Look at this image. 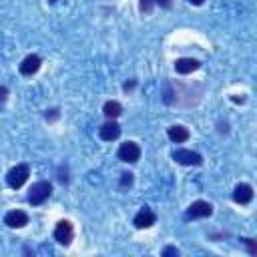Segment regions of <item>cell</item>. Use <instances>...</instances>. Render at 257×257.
Segmentation results:
<instances>
[{
	"mask_svg": "<svg viewBox=\"0 0 257 257\" xmlns=\"http://www.w3.org/2000/svg\"><path fill=\"white\" fill-rule=\"evenodd\" d=\"M155 221H157V217H155V213L151 211V209H141L137 215H135V227L137 229H147V227H153L155 225Z\"/></svg>",
	"mask_w": 257,
	"mask_h": 257,
	"instance_id": "ba28073f",
	"label": "cell"
},
{
	"mask_svg": "<svg viewBox=\"0 0 257 257\" xmlns=\"http://www.w3.org/2000/svg\"><path fill=\"white\" fill-rule=\"evenodd\" d=\"M251 199H253V189H251V185L239 183V185L235 187V191H233V201L239 203V205H247Z\"/></svg>",
	"mask_w": 257,
	"mask_h": 257,
	"instance_id": "9c48e42d",
	"label": "cell"
},
{
	"mask_svg": "<svg viewBox=\"0 0 257 257\" xmlns=\"http://www.w3.org/2000/svg\"><path fill=\"white\" fill-rule=\"evenodd\" d=\"M72 237H74V229H72V225H70L68 221H60V223L54 227V239H56L60 245H70Z\"/></svg>",
	"mask_w": 257,
	"mask_h": 257,
	"instance_id": "5b68a950",
	"label": "cell"
},
{
	"mask_svg": "<svg viewBox=\"0 0 257 257\" xmlns=\"http://www.w3.org/2000/svg\"><path fill=\"white\" fill-rule=\"evenodd\" d=\"M120 185H122V187H131V185H133V175H131V173H122Z\"/></svg>",
	"mask_w": 257,
	"mask_h": 257,
	"instance_id": "e0dca14e",
	"label": "cell"
},
{
	"mask_svg": "<svg viewBox=\"0 0 257 257\" xmlns=\"http://www.w3.org/2000/svg\"><path fill=\"white\" fill-rule=\"evenodd\" d=\"M213 215V205L207 201H195L187 209V219H201V217H211Z\"/></svg>",
	"mask_w": 257,
	"mask_h": 257,
	"instance_id": "277c9868",
	"label": "cell"
},
{
	"mask_svg": "<svg viewBox=\"0 0 257 257\" xmlns=\"http://www.w3.org/2000/svg\"><path fill=\"white\" fill-rule=\"evenodd\" d=\"M98 135H100L102 141H114L120 135V126H118V122H114V118H110L108 122H104L98 128Z\"/></svg>",
	"mask_w": 257,
	"mask_h": 257,
	"instance_id": "8fae6325",
	"label": "cell"
},
{
	"mask_svg": "<svg viewBox=\"0 0 257 257\" xmlns=\"http://www.w3.org/2000/svg\"><path fill=\"white\" fill-rule=\"evenodd\" d=\"M139 8H141V12H151L153 10V0H141V4H139Z\"/></svg>",
	"mask_w": 257,
	"mask_h": 257,
	"instance_id": "2e32d148",
	"label": "cell"
},
{
	"mask_svg": "<svg viewBox=\"0 0 257 257\" xmlns=\"http://www.w3.org/2000/svg\"><path fill=\"white\" fill-rule=\"evenodd\" d=\"M243 100H245L243 96H233V102H243Z\"/></svg>",
	"mask_w": 257,
	"mask_h": 257,
	"instance_id": "44dd1931",
	"label": "cell"
},
{
	"mask_svg": "<svg viewBox=\"0 0 257 257\" xmlns=\"http://www.w3.org/2000/svg\"><path fill=\"white\" fill-rule=\"evenodd\" d=\"M4 223H6L8 227H12V229L24 227V225L28 223V215H26L24 211H20V209H16V211H8V213L4 215Z\"/></svg>",
	"mask_w": 257,
	"mask_h": 257,
	"instance_id": "52a82bcc",
	"label": "cell"
},
{
	"mask_svg": "<svg viewBox=\"0 0 257 257\" xmlns=\"http://www.w3.org/2000/svg\"><path fill=\"white\" fill-rule=\"evenodd\" d=\"M155 2H157V4H161V6H165V8H167V6H171V0H155Z\"/></svg>",
	"mask_w": 257,
	"mask_h": 257,
	"instance_id": "d6986e66",
	"label": "cell"
},
{
	"mask_svg": "<svg viewBox=\"0 0 257 257\" xmlns=\"http://www.w3.org/2000/svg\"><path fill=\"white\" fill-rule=\"evenodd\" d=\"M173 159L181 165H201V155L195 153V151H189V149H179L173 153Z\"/></svg>",
	"mask_w": 257,
	"mask_h": 257,
	"instance_id": "8992f818",
	"label": "cell"
},
{
	"mask_svg": "<svg viewBox=\"0 0 257 257\" xmlns=\"http://www.w3.org/2000/svg\"><path fill=\"white\" fill-rule=\"evenodd\" d=\"M28 177H30V167H28L26 163H20V165H16V167H12V169L8 171L6 183H8L10 189H20V187L26 183Z\"/></svg>",
	"mask_w": 257,
	"mask_h": 257,
	"instance_id": "6da1fadb",
	"label": "cell"
},
{
	"mask_svg": "<svg viewBox=\"0 0 257 257\" xmlns=\"http://www.w3.org/2000/svg\"><path fill=\"white\" fill-rule=\"evenodd\" d=\"M199 64H201V62L195 60V58H179V60L175 62V70H177L179 74H189V72L197 70Z\"/></svg>",
	"mask_w": 257,
	"mask_h": 257,
	"instance_id": "4fadbf2b",
	"label": "cell"
},
{
	"mask_svg": "<svg viewBox=\"0 0 257 257\" xmlns=\"http://www.w3.org/2000/svg\"><path fill=\"white\" fill-rule=\"evenodd\" d=\"M102 112H104L108 118H116V116L122 112V106H120V102H116V100H106L104 106H102Z\"/></svg>",
	"mask_w": 257,
	"mask_h": 257,
	"instance_id": "5bb4252c",
	"label": "cell"
},
{
	"mask_svg": "<svg viewBox=\"0 0 257 257\" xmlns=\"http://www.w3.org/2000/svg\"><path fill=\"white\" fill-rule=\"evenodd\" d=\"M163 255H179V249H177V247H167V249L163 251Z\"/></svg>",
	"mask_w": 257,
	"mask_h": 257,
	"instance_id": "ac0fdd59",
	"label": "cell"
},
{
	"mask_svg": "<svg viewBox=\"0 0 257 257\" xmlns=\"http://www.w3.org/2000/svg\"><path fill=\"white\" fill-rule=\"evenodd\" d=\"M139 157H141V149L133 141H126V143H122L118 147V159L120 161H124V163H137Z\"/></svg>",
	"mask_w": 257,
	"mask_h": 257,
	"instance_id": "3957f363",
	"label": "cell"
},
{
	"mask_svg": "<svg viewBox=\"0 0 257 257\" xmlns=\"http://www.w3.org/2000/svg\"><path fill=\"white\" fill-rule=\"evenodd\" d=\"M189 2H191V4H195V6H201L205 0H189Z\"/></svg>",
	"mask_w": 257,
	"mask_h": 257,
	"instance_id": "ffe728a7",
	"label": "cell"
},
{
	"mask_svg": "<svg viewBox=\"0 0 257 257\" xmlns=\"http://www.w3.org/2000/svg\"><path fill=\"white\" fill-rule=\"evenodd\" d=\"M52 193V185L48 181H38L28 191V203L30 205H42Z\"/></svg>",
	"mask_w": 257,
	"mask_h": 257,
	"instance_id": "7a4b0ae2",
	"label": "cell"
},
{
	"mask_svg": "<svg viewBox=\"0 0 257 257\" xmlns=\"http://www.w3.org/2000/svg\"><path fill=\"white\" fill-rule=\"evenodd\" d=\"M241 241H243V243L249 247V253H251V255H257V243H255L253 239H247V237H243Z\"/></svg>",
	"mask_w": 257,
	"mask_h": 257,
	"instance_id": "9a60e30c",
	"label": "cell"
},
{
	"mask_svg": "<svg viewBox=\"0 0 257 257\" xmlns=\"http://www.w3.org/2000/svg\"><path fill=\"white\" fill-rule=\"evenodd\" d=\"M20 72L24 74V76H32L38 68H40V56L38 54H28L22 62H20Z\"/></svg>",
	"mask_w": 257,
	"mask_h": 257,
	"instance_id": "30bf717a",
	"label": "cell"
},
{
	"mask_svg": "<svg viewBox=\"0 0 257 257\" xmlns=\"http://www.w3.org/2000/svg\"><path fill=\"white\" fill-rule=\"evenodd\" d=\"M167 135L173 143H185L189 141V128H185L183 124H173L167 128Z\"/></svg>",
	"mask_w": 257,
	"mask_h": 257,
	"instance_id": "7c38bea8",
	"label": "cell"
}]
</instances>
